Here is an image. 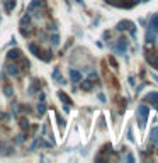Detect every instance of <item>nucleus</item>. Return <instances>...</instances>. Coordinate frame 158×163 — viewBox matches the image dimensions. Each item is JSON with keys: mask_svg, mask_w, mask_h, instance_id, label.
Instances as JSON below:
<instances>
[{"mask_svg": "<svg viewBox=\"0 0 158 163\" xmlns=\"http://www.w3.org/2000/svg\"><path fill=\"white\" fill-rule=\"evenodd\" d=\"M41 9H46V2H44V0H32L27 7V12L32 14L34 17H41V15H43Z\"/></svg>", "mask_w": 158, "mask_h": 163, "instance_id": "f257e3e1", "label": "nucleus"}, {"mask_svg": "<svg viewBox=\"0 0 158 163\" xmlns=\"http://www.w3.org/2000/svg\"><path fill=\"white\" fill-rule=\"evenodd\" d=\"M136 114H138V124H139V128L144 129L148 114H150V107L144 106V104H141V106H138V109H136Z\"/></svg>", "mask_w": 158, "mask_h": 163, "instance_id": "f03ea898", "label": "nucleus"}, {"mask_svg": "<svg viewBox=\"0 0 158 163\" xmlns=\"http://www.w3.org/2000/svg\"><path fill=\"white\" fill-rule=\"evenodd\" d=\"M128 44H129V41H128L126 37H119L117 43L112 44V49H114V51L117 53V54H126V51H128Z\"/></svg>", "mask_w": 158, "mask_h": 163, "instance_id": "7ed1b4c3", "label": "nucleus"}, {"mask_svg": "<svg viewBox=\"0 0 158 163\" xmlns=\"http://www.w3.org/2000/svg\"><path fill=\"white\" fill-rule=\"evenodd\" d=\"M31 15H24L22 20H20V34H22L24 37H29L31 36Z\"/></svg>", "mask_w": 158, "mask_h": 163, "instance_id": "20e7f679", "label": "nucleus"}, {"mask_svg": "<svg viewBox=\"0 0 158 163\" xmlns=\"http://www.w3.org/2000/svg\"><path fill=\"white\" fill-rule=\"evenodd\" d=\"M5 73H9L10 77H19V75L22 73V72H20L19 65L15 63V61L12 63V61L9 60V61H7V65H5Z\"/></svg>", "mask_w": 158, "mask_h": 163, "instance_id": "39448f33", "label": "nucleus"}, {"mask_svg": "<svg viewBox=\"0 0 158 163\" xmlns=\"http://www.w3.org/2000/svg\"><path fill=\"white\" fill-rule=\"evenodd\" d=\"M144 100L150 102L155 109H158V92H148V94L144 95Z\"/></svg>", "mask_w": 158, "mask_h": 163, "instance_id": "423d86ee", "label": "nucleus"}, {"mask_svg": "<svg viewBox=\"0 0 158 163\" xmlns=\"http://www.w3.org/2000/svg\"><path fill=\"white\" fill-rule=\"evenodd\" d=\"M29 49H31V53L34 54L36 58H43V60H44V53H43V49H41L36 43H29Z\"/></svg>", "mask_w": 158, "mask_h": 163, "instance_id": "0eeeda50", "label": "nucleus"}, {"mask_svg": "<svg viewBox=\"0 0 158 163\" xmlns=\"http://www.w3.org/2000/svg\"><path fill=\"white\" fill-rule=\"evenodd\" d=\"M20 58H22V53H20L19 49H10V51H9V54H7V60L15 61V63H17V61L20 60Z\"/></svg>", "mask_w": 158, "mask_h": 163, "instance_id": "6e6552de", "label": "nucleus"}, {"mask_svg": "<svg viewBox=\"0 0 158 163\" xmlns=\"http://www.w3.org/2000/svg\"><path fill=\"white\" fill-rule=\"evenodd\" d=\"M150 29H151L155 34H158V14H155L151 19H150Z\"/></svg>", "mask_w": 158, "mask_h": 163, "instance_id": "1a4fd4ad", "label": "nucleus"}, {"mask_svg": "<svg viewBox=\"0 0 158 163\" xmlns=\"http://www.w3.org/2000/svg\"><path fill=\"white\" fill-rule=\"evenodd\" d=\"M150 141H151V144L158 146V126L150 131Z\"/></svg>", "mask_w": 158, "mask_h": 163, "instance_id": "9d476101", "label": "nucleus"}, {"mask_svg": "<svg viewBox=\"0 0 158 163\" xmlns=\"http://www.w3.org/2000/svg\"><path fill=\"white\" fill-rule=\"evenodd\" d=\"M70 78H72V82H73V83H78V82L82 80V73L72 68V70H70Z\"/></svg>", "mask_w": 158, "mask_h": 163, "instance_id": "9b49d317", "label": "nucleus"}, {"mask_svg": "<svg viewBox=\"0 0 158 163\" xmlns=\"http://www.w3.org/2000/svg\"><path fill=\"white\" fill-rule=\"evenodd\" d=\"M131 26H133L131 20H121V22L117 24V31H129Z\"/></svg>", "mask_w": 158, "mask_h": 163, "instance_id": "f8f14e48", "label": "nucleus"}, {"mask_svg": "<svg viewBox=\"0 0 158 163\" xmlns=\"http://www.w3.org/2000/svg\"><path fill=\"white\" fill-rule=\"evenodd\" d=\"M53 78H55L58 83H61V85H65V83H66L65 78L61 77V73H60V68H55V70H53Z\"/></svg>", "mask_w": 158, "mask_h": 163, "instance_id": "ddd939ff", "label": "nucleus"}, {"mask_svg": "<svg viewBox=\"0 0 158 163\" xmlns=\"http://www.w3.org/2000/svg\"><path fill=\"white\" fill-rule=\"evenodd\" d=\"M58 97H60V99L65 102V106H72V99H70L68 95L65 94V92H58Z\"/></svg>", "mask_w": 158, "mask_h": 163, "instance_id": "4468645a", "label": "nucleus"}, {"mask_svg": "<svg viewBox=\"0 0 158 163\" xmlns=\"http://www.w3.org/2000/svg\"><path fill=\"white\" fill-rule=\"evenodd\" d=\"M146 41H148L150 44H153L156 41V34L151 31V29H148V31H146Z\"/></svg>", "mask_w": 158, "mask_h": 163, "instance_id": "2eb2a0df", "label": "nucleus"}, {"mask_svg": "<svg viewBox=\"0 0 158 163\" xmlns=\"http://www.w3.org/2000/svg\"><path fill=\"white\" fill-rule=\"evenodd\" d=\"M92 89H94V82L92 80H84V82H82V90L89 92V90H92Z\"/></svg>", "mask_w": 158, "mask_h": 163, "instance_id": "dca6fc26", "label": "nucleus"}, {"mask_svg": "<svg viewBox=\"0 0 158 163\" xmlns=\"http://www.w3.org/2000/svg\"><path fill=\"white\" fill-rule=\"evenodd\" d=\"M3 7L7 12H12V9L15 7V0H3Z\"/></svg>", "mask_w": 158, "mask_h": 163, "instance_id": "f3484780", "label": "nucleus"}, {"mask_svg": "<svg viewBox=\"0 0 158 163\" xmlns=\"http://www.w3.org/2000/svg\"><path fill=\"white\" fill-rule=\"evenodd\" d=\"M55 117L58 119V126H60V129H61V131H63V129H65V119L61 117V116L58 114V112H55Z\"/></svg>", "mask_w": 158, "mask_h": 163, "instance_id": "a211bd4d", "label": "nucleus"}, {"mask_svg": "<svg viewBox=\"0 0 158 163\" xmlns=\"http://www.w3.org/2000/svg\"><path fill=\"white\" fill-rule=\"evenodd\" d=\"M3 94H5L7 97H12V94H14V90H12V87L9 85V83H5V85H3Z\"/></svg>", "mask_w": 158, "mask_h": 163, "instance_id": "6ab92c4d", "label": "nucleus"}, {"mask_svg": "<svg viewBox=\"0 0 158 163\" xmlns=\"http://www.w3.org/2000/svg\"><path fill=\"white\" fill-rule=\"evenodd\" d=\"M49 39H51V44H53V46H58V44H60V36H58L56 32H55L51 37H49Z\"/></svg>", "mask_w": 158, "mask_h": 163, "instance_id": "aec40b11", "label": "nucleus"}, {"mask_svg": "<svg viewBox=\"0 0 158 163\" xmlns=\"http://www.w3.org/2000/svg\"><path fill=\"white\" fill-rule=\"evenodd\" d=\"M27 92H29L31 95H32V94H36V92H37V80H34V82H32V85L29 87V90H27Z\"/></svg>", "mask_w": 158, "mask_h": 163, "instance_id": "412c9836", "label": "nucleus"}, {"mask_svg": "<svg viewBox=\"0 0 158 163\" xmlns=\"http://www.w3.org/2000/svg\"><path fill=\"white\" fill-rule=\"evenodd\" d=\"M44 112H46V106H44V104H41L39 102V106H37V114H44Z\"/></svg>", "mask_w": 158, "mask_h": 163, "instance_id": "4be33fe9", "label": "nucleus"}, {"mask_svg": "<svg viewBox=\"0 0 158 163\" xmlns=\"http://www.w3.org/2000/svg\"><path fill=\"white\" fill-rule=\"evenodd\" d=\"M109 63H111L112 66H114V68H117V63H116V60H114L112 56H109Z\"/></svg>", "mask_w": 158, "mask_h": 163, "instance_id": "5701e85b", "label": "nucleus"}, {"mask_svg": "<svg viewBox=\"0 0 158 163\" xmlns=\"http://www.w3.org/2000/svg\"><path fill=\"white\" fill-rule=\"evenodd\" d=\"M89 77H90V78H97V72H94V70H89Z\"/></svg>", "mask_w": 158, "mask_h": 163, "instance_id": "b1692460", "label": "nucleus"}, {"mask_svg": "<svg viewBox=\"0 0 158 163\" xmlns=\"http://www.w3.org/2000/svg\"><path fill=\"white\" fill-rule=\"evenodd\" d=\"M22 141H24V134H19L17 139H15V143H22Z\"/></svg>", "mask_w": 158, "mask_h": 163, "instance_id": "393cba45", "label": "nucleus"}, {"mask_svg": "<svg viewBox=\"0 0 158 163\" xmlns=\"http://www.w3.org/2000/svg\"><path fill=\"white\" fill-rule=\"evenodd\" d=\"M126 160H128V161H134V156H133V155H128Z\"/></svg>", "mask_w": 158, "mask_h": 163, "instance_id": "a878e982", "label": "nucleus"}, {"mask_svg": "<svg viewBox=\"0 0 158 163\" xmlns=\"http://www.w3.org/2000/svg\"><path fill=\"white\" fill-rule=\"evenodd\" d=\"M99 100H101V102H106V97H104V94H99Z\"/></svg>", "mask_w": 158, "mask_h": 163, "instance_id": "bb28decb", "label": "nucleus"}, {"mask_svg": "<svg viewBox=\"0 0 158 163\" xmlns=\"http://www.w3.org/2000/svg\"><path fill=\"white\" fill-rule=\"evenodd\" d=\"M151 77H153V80H155V82L158 83V75H155V73H151Z\"/></svg>", "mask_w": 158, "mask_h": 163, "instance_id": "cd10ccee", "label": "nucleus"}]
</instances>
